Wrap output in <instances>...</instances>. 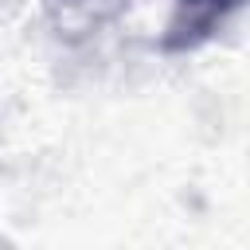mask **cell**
I'll return each instance as SVG.
<instances>
[{
    "instance_id": "obj_1",
    "label": "cell",
    "mask_w": 250,
    "mask_h": 250,
    "mask_svg": "<svg viewBox=\"0 0 250 250\" xmlns=\"http://www.w3.org/2000/svg\"><path fill=\"white\" fill-rule=\"evenodd\" d=\"M234 8H242V0H176L172 23H168L160 47L172 51V55L176 51H195L199 43H207L219 31V23Z\"/></svg>"
}]
</instances>
